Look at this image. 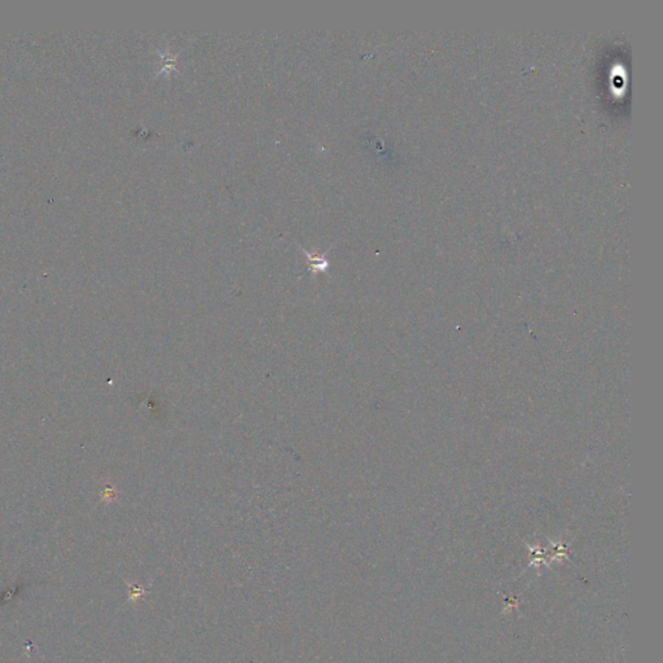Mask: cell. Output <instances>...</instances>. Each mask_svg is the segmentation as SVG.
I'll return each mask as SVG.
<instances>
[{"instance_id":"1","label":"cell","mask_w":663,"mask_h":663,"mask_svg":"<svg viewBox=\"0 0 663 663\" xmlns=\"http://www.w3.org/2000/svg\"><path fill=\"white\" fill-rule=\"evenodd\" d=\"M302 250L307 255L308 261L311 263L314 271H324L326 269H328L329 263H328L327 257H326L327 253H323V254H320V255H319V254H317V255H311V254L306 252L305 249H302Z\"/></svg>"}]
</instances>
